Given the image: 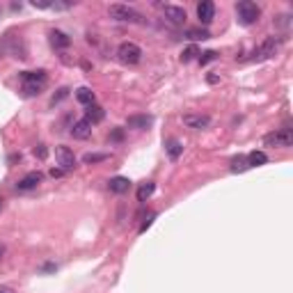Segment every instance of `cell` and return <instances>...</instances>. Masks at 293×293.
<instances>
[{
	"label": "cell",
	"instance_id": "cell-6",
	"mask_svg": "<svg viewBox=\"0 0 293 293\" xmlns=\"http://www.w3.org/2000/svg\"><path fill=\"white\" fill-rule=\"evenodd\" d=\"M279 46H282V37H266L254 51V60H268L273 55H277Z\"/></svg>",
	"mask_w": 293,
	"mask_h": 293
},
{
	"label": "cell",
	"instance_id": "cell-24",
	"mask_svg": "<svg viewBox=\"0 0 293 293\" xmlns=\"http://www.w3.org/2000/svg\"><path fill=\"white\" fill-rule=\"evenodd\" d=\"M69 87H60V90H58V94H53V98H51V105H58V103H62V101H64V98L69 97Z\"/></svg>",
	"mask_w": 293,
	"mask_h": 293
},
{
	"label": "cell",
	"instance_id": "cell-20",
	"mask_svg": "<svg viewBox=\"0 0 293 293\" xmlns=\"http://www.w3.org/2000/svg\"><path fill=\"white\" fill-rule=\"evenodd\" d=\"M76 98H78V103H83L85 108H87V105L94 103V92H92L90 87H78V90H76Z\"/></svg>",
	"mask_w": 293,
	"mask_h": 293
},
{
	"label": "cell",
	"instance_id": "cell-9",
	"mask_svg": "<svg viewBox=\"0 0 293 293\" xmlns=\"http://www.w3.org/2000/svg\"><path fill=\"white\" fill-rule=\"evenodd\" d=\"M163 14H165V19L172 23V25H183V23H186V19H188L186 9L176 7V5H165V7H163Z\"/></svg>",
	"mask_w": 293,
	"mask_h": 293
},
{
	"label": "cell",
	"instance_id": "cell-16",
	"mask_svg": "<svg viewBox=\"0 0 293 293\" xmlns=\"http://www.w3.org/2000/svg\"><path fill=\"white\" fill-rule=\"evenodd\" d=\"M51 44H53V48H58V51H64V48H69L71 46V39L64 35L62 30H51Z\"/></svg>",
	"mask_w": 293,
	"mask_h": 293
},
{
	"label": "cell",
	"instance_id": "cell-18",
	"mask_svg": "<svg viewBox=\"0 0 293 293\" xmlns=\"http://www.w3.org/2000/svg\"><path fill=\"white\" fill-rule=\"evenodd\" d=\"M266 163H268L266 151L254 149V151H250V154H248V165L250 167H261V165H266Z\"/></svg>",
	"mask_w": 293,
	"mask_h": 293
},
{
	"label": "cell",
	"instance_id": "cell-7",
	"mask_svg": "<svg viewBox=\"0 0 293 293\" xmlns=\"http://www.w3.org/2000/svg\"><path fill=\"white\" fill-rule=\"evenodd\" d=\"M55 160H58V165L64 170V172H69V170H76V165H78V160H76L74 151L69 149V147H55Z\"/></svg>",
	"mask_w": 293,
	"mask_h": 293
},
{
	"label": "cell",
	"instance_id": "cell-17",
	"mask_svg": "<svg viewBox=\"0 0 293 293\" xmlns=\"http://www.w3.org/2000/svg\"><path fill=\"white\" fill-rule=\"evenodd\" d=\"M165 151H167V156H170V160H179V156L183 154V142H179V140H167L165 144Z\"/></svg>",
	"mask_w": 293,
	"mask_h": 293
},
{
	"label": "cell",
	"instance_id": "cell-14",
	"mask_svg": "<svg viewBox=\"0 0 293 293\" xmlns=\"http://www.w3.org/2000/svg\"><path fill=\"white\" fill-rule=\"evenodd\" d=\"M108 188H110V193H115V195H124V193L131 190V181H128L126 176H113V179L108 181Z\"/></svg>",
	"mask_w": 293,
	"mask_h": 293
},
{
	"label": "cell",
	"instance_id": "cell-19",
	"mask_svg": "<svg viewBox=\"0 0 293 293\" xmlns=\"http://www.w3.org/2000/svg\"><path fill=\"white\" fill-rule=\"evenodd\" d=\"M183 35H186V39H190V41H204V39H211V32L204 30V28H188Z\"/></svg>",
	"mask_w": 293,
	"mask_h": 293
},
{
	"label": "cell",
	"instance_id": "cell-5",
	"mask_svg": "<svg viewBox=\"0 0 293 293\" xmlns=\"http://www.w3.org/2000/svg\"><path fill=\"white\" fill-rule=\"evenodd\" d=\"M263 144L266 147H282V149H286V147L293 144V131L289 126L277 128V131H273L268 136H263Z\"/></svg>",
	"mask_w": 293,
	"mask_h": 293
},
{
	"label": "cell",
	"instance_id": "cell-32",
	"mask_svg": "<svg viewBox=\"0 0 293 293\" xmlns=\"http://www.w3.org/2000/svg\"><path fill=\"white\" fill-rule=\"evenodd\" d=\"M206 83H209V85H218L220 83V76L209 74V76H206Z\"/></svg>",
	"mask_w": 293,
	"mask_h": 293
},
{
	"label": "cell",
	"instance_id": "cell-27",
	"mask_svg": "<svg viewBox=\"0 0 293 293\" xmlns=\"http://www.w3.org/2000/svg\"><path fill=\"white\" fill-rule=\"evenodd\" d=\"M32 154H35V156H37L39 160H44V158L48 156V149H46V144H37V147H35V151H32Z\"/></svg>",
	"mask_w": 293,
	"mask_h": 293
},
{
	"label": "cell",
	"instance_id": "cell-37",
	"mask_svg": "<svg viewBox=\"0 0 293 293\" xmlns=\"http://www.w3.org/2000/svg\"><path fill=\"white\" fill-rule=\"evenodd\" d=\"M0 202H2V199H0Z\"/></svg>",
	"mask_w": 293,
	"mask_h": 293
},
{
	"label": "cell",
	"instance_id": "cell-22",
	"mask_svg": "<svg viewBox=\"0 0 293 293\" xmlns=\"http://www.w3.org/2000/svg\"><path fill=\"white\" fill-rule=\"evenodd\" d=\"M229 170H232L234 174L250 170V165H248V156H236V158H232V163H229Z\"/></svg>",
	"mask_w": 293,
	"mask_h": 293
},
{
	"label": "cell",
	"instance_id": "cell-35",
	"mask_svg": "<svg viewBox=\"0 0 293 293\" xmlns=\"http://www.w3.org/2000/svg\"><path fill=\"white\" fill-rule=\"evenodd\" d=\"M0 293H14L12 289H7V286H0Z\"/></svg>",
	"mask_w": 293,
	"mask_h": 293
},
{
	"label": "cell",
	"instance_id": "cell-28",
	"mask_svg": "<svg viewBox=\"0 0 293 293\" xmlns=\"http://www.w3.org/2000/svg\"><path fill=\"white\" fill-rule=\"evenodd\" d=\"M154 220H156V213H149V218H147V220H144V222H142V225H140V229H137V232H140V234H144V232H147V229H149L151 225H154Z\"/></svg>",
	"mask_w": 293,
	"mask_h": 293
},
{
	"label": "cell",
	"instance_id": "cell-25",
	"mask_svg": "<svg viewBox=\"0 0 293 293\" xmlns=\"http://www.w3.org/2000/svg\"><path fill=\"white\" fill-rule=\"evenodd\" d=\"M197 60H199V64H209V62H213V60H218V53L215 51H206V53H199V58H197Z\"/></svg>",
	"mask_w": 293,
	"mask_h": 293
},
{
	"label": "cell",
	"instance_id": "cell-33",
	"mask_svg": "<svg viewBox=\"0 0 293 293\" xmlns=\"http://www.w3.org/2000/svg\"><path fill=\"white\" fill-rule=\"evenodd\" d=\"M41 271H44V273H51V271H58V266H55V263H46V266H41Z\"/></svg>",
	"mask_w": 293,
	"mask_h": 293
},
{
	"label": "cell",
	"instance_id": "cell-15",
	"mask_svg": "<svg viewBox=\"0 0 293 293\" xmlns=\"http://www.w3.org/2000/svg\"><path fill=\"white\" fill-rule=\"evenodd\" d=\"M103 117H105V110L101 108V105H97V103L87 105V110H85V119L90 121L92 126H94V124H101Z\"/></svg>",
	"mask_w": 293,
	"mask_h": 293
},
{
	"label": "cell",
	"instance_id": "cell-34",
	"mask_svg": "<svg viewBox=\"0 0 293 293\" xmlns=\"http://www.w3.org/2000/svg\"><path fill=\"white\" fill-rule=\"evenodd\" d=\"M16 160H21V154H12L9 156V163H16Z\"/></svg>",
	"mask_w": 293,
	"mask_h": 293
},
{
	"label": "cell",
	"instance_id": "cell-10",
	"mask_svg": "<svg viewBox=\"0 0 293 293\" xmlns=\"http://www.w3.org/2000/svg\"><path fill=\"white\" fill-rule=\"evenodd\" d=\"M151 124H154V117H151V115H131L126 119V126L133 128V131H147Z\"/></svg>",
	"mask_w": 293,
	"mask_h": 293
},
{
	"label": "cell",
	"instance_id": "cell-1",
	"mask_svg": "<svg viewBox=\"0 0 293 293\" xmlns=\"http://www.w3.org/2000/svg\"><path fill=\"white\" fill-rule=\"evenodd\" d=\"M21 83H23V94L25 97H37L41 94L48 83V74L44 69H37V71H21Z\"/></svg>",
	"mask_w": 293,
	"mask_h": 293
},
{
	"label": "cell",
	"instance_id": "cell-11",
	"mask_svg": "<svg viewBox=\"0 0 293 293\" xmlns=\"http://www.w3.org/2000/svg\"><path fill=\"white\" fill-rule=\"evenodd\" d=\"M213 16H215V5H213L211 0H204V2L197 5V19H199V23L209 25V23L213 21Z\"/></svg>",
	"mask_w": 293,
	"mask_h": 293
},
{
	"label": "cell",
	"instance_id": "cell-36",
	"mask_svg": "<svg viewBox=\"0 0 293 293\" xmlns=\"http://www.w3.org/2000/svg\"><path fill=\"white\" fill-rule=\"evenodd\" d=\"M2 254H5V245H0V259H2Z\"/></svg>",
	"mask_w": 293,
	"mask_h": 293
},
{
	"label": "cell",
	"instance_id": "cell-12",
	"mask_svg": "<svg viewBox=\"0 0 293 293\" xmlns=\"http://www.w3.org/2000/svg\"><path fill=\"white\" fill-rule=\"evenodd\" d=\"M41 183V174L39 172H28L25 176H23L19 183H16V188L21 190V193H28V190H35Z\"/></svg>",
	"mask_w": 293,
	"mask_h": 293
},
{
	"label": "cell",
	"instance_id": "cell-21",
	"mask_svg": "<svg viewBox=\"0 0 293 293\" xmlns=\"http://www.w3.org/2000/svg\"><path fill=\"white\" fill-rule=\"evenodd\" d=\"M156 193V183L154 181H147V183H142L140 188H137V202H147L151 195Z\"/></svg>",
	"mask_w": 293,
	"mask_h": 293
},
{
	"label": "cell",
	"instance_id": "cell-23",
	"mask_svg": "<svg viewBox=\"0 0 293 293\" xmlns=\"http://www.w3.org/2000/svg\"><path fill=\"white\" fill-rule=\"evenodd\" d=\"M108 158H110V154H85L83 163L85 165H97V163H103Z\"/></svg>",
	"mask_w": 293,
	"mask_h": 293
},
{
	"label": "cell",
	"instance_id": "cell-13",
	"mask_svg": "<svg viewBox=\"0 0 293 293\" xmlns=\"http://www.w3.org/2000/svg\"><path fill=\"white\" fill-rule=\"evenodd\" d=\"M71 136L76 140H87L92 136V124L87 119H78L74 121V126H71Z\"/></svg>",
	"mask_w": 293,
	"mask_h": 293
},
{
	"label": "cell",
	"instance_id": "cell-3",
	"mask_svg": "<svg viewBox=\"0 0 293 293\" xmlns=\"http://www.w3.org/2000/svg\"><path fill=\"white\" fill-rule=\"evenodd\" d=\"M108 14L110 19L115 21H121V23H142V14L136 12L133 7H128V5H121V2H115L108 7Z\"/></svg>",
	"mask_w": 293,
	"mask_h": 293
},
{
	"label": "cell",
	"instance_id": "cell-8",
	"mask_svg": "<svg viewBox=\"0 0 293 293\" xmlns=\"http://www.w3.org/2000/svg\"><path fill=\"white\" fill-rule=\"evenodd\" d=\"M183 124H186L188 128L202 131V128L211 126V117L209 115H202V113H188V115H183Z\"/></svg>",
	"mask_w": 293,
	"mask_h": 293
},
{
	"label": "cell",
	"instance_id": "cell-4",
	"mask_svg": "<svg viewBox=\"0 0 293 293\" xmlns=\"http://www.w3.org/2000/svg\"><path fill=\"white\" fill-rule=\"evenodd\" d=\"M117 58H119V62L128 64V67H136L142 60V48L137 44H133V41H124L117 48Z\"/></svg>",
	"mask_w": 293,
	"mask_h": 293
},
{
	"label": "cell",
	"instance_id": "cell-30",
	"mask_svg": "<svg viewBox=\"0 0 293 293\" xmlns=\"http://www.w3.org/2000/svg\"><path fill=\"white\" fill-rule=\"evenodd\" d=\"M124 140V128H115L110 133V142H121Z\"/></svg>",
	"mask_w": 293,
	"mask_h": 293
},
{
	"label": "cell",
	"instance_id": "cell-29",
	"mask_svg": "<svg viewBox=\"0 0 293 293\" xmlns=\"http://www.w3.org/2000/svg\"><path fill=\"white\" fill-rule=\"evenodd\" d=\"M30 5H32V7H37V9H51L53 7L51 0H32Z\"/></svg>",
	"mask_w": 293,
	"mask_h": 293
},
{
	"label": "cell",
	"instance_id": "cell-26",
	"mask_svg": "<svg viewBox=\"0 0 293 293\" xmlns=\"http://www.w3.org/2000/svg\"><path fill=\"white\" fill-rule=\"evenodd\" d=\"M197 55H199V48H197V46H188V48L183 51V55H181V60H183V62H190V60H195Z\"/></svg>",
	"mask_w": 293,
	"mask_h": 293
},
{
	"label": "cell",
	"instance_id": "cell-2",
	"mask_svg": "<svg viewBox=\"0 0 293 293\" xmlns=\"http://www.w3.org/2000/svg\"><path fill=\"white\" fill-rule=\"evenodd\" d=\"M259 16H261V7L252 2V0H241V2H236V21L250 28V25H254L259 21Z\"/></svg>",
	"mask_w": 293,
	"mask_h": 293
},
{
	"label": "cell",
	"instance_id": "cell-31",
	"mask_svg": "<svg viewBox=\"0 0 293 293\" xmlns=\"http://www.w3.org/2000/svg\"><path fill=\"white\" fill-rule=\"evenodd\" d=\"M51 176H53V179H60V176H64V170H62V167H53Z\"/></svg>",
	"mask_w": 293,
	"mask_h": 293
}]
</instances>
